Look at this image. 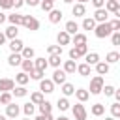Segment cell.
Masks as SVG:
<instances>
[{"mask_svg":"<svg viewBox=\"0 0 120 120\" xmlns=\"http://www.w3.org/2000/svg\"><path fill=\"white\" fill-rule=\"evenodd\" d=\"M0 8L2 9H11L13 6H11V0H0Z\"/></svg>","mask_w":120,"mask_h":120,"instance_id":"obj_48","label":"cell"},{"mask_svg":"<svg viewBox=\"0 0 120 120\" xmlns=\"http://www.w3.org/2000/svg\"><path fill=\"white\" fill-rule=\"evenodd\" d=\"M71 111H73L75 120H86V116H88V112H86V109H84V105H82V103H75Z\"/></svg>","mask_w":120,"mask_h":120,"instance_id":"obj_5","label":"cell"},{"mask_svg":"<svg viewBox=\"0 0 120 120\" xmlns=\"http://www.w3.org/2000/svg\"><path fill=\"white\" fill-rule=\"evenodd\" d=\"M79 4H86V2H90V0H77Z\"/></svg>","mask_w":120,"mask_h":120,"instance_id":"obj_57","label":"cell"},{"mask_svg":"<svg viewBox=\"0 0 120 120\" xmlns=\"http://www.w3.org/2000/svg\"><path fill=\"white\" fill-rule=\"evenodd\" d=\"M21 62H22V56H21V52H11V54H9V58H8V64H9L11 68H15V66H21Z\"/></svg>","mask_w":120,"mask_h":120,"instance_id":"obj_14","label":"cell"},{"mask_svg":"<svg viewBox=\"0 0 120 120\" xmlns=\"http://www.w3.org/2000/svg\"><path fill=\"white\" fill-rule=\"evenodd\" d=\"M66 77H68V75H66V71L56 68V69H54V73H52V79H51V81H52L54 84H64V82H66Z\"/></svg>","mask_w":120,"mask_h":120,"instance_id":"obj_7","label":"cell"},{"mask_svg":"<svg viewBox=\"0 0 120 120\" xmlns=\"http://www.w3.org/2000/svg\"><path fill=\"white\" fill-rule=\"evenodd\" d=\"M21 68H22V71L28 75V73L34 69V62H32V60H22V62H21Z\"/></svg>","mask_w":120,"mask_h":120,"instance_id":"obj_35","label":"cell"},{"mask_svg":"<svg viewBox=\"0 0 120 120\" xmlns=\"http://www.w3.org/2000/svg\"><path fill=\"white\" fill-rule=\"evenodd\" d=\"M71 13L75 15V17H84V13H86V8H84V4H73V8H71Z\"/></svg>","mask_w":120,"mask_h":120,"instance_id":"obj_15","label":"cell"},{"mask_svg":"<svg viewBox=\"0 0 120 120\" xmlns=\"http://www.w3.org/2000/svg\"><path fill=\"white\" fill-rule=\"evenodd\" d=\"M32 62H34V68H36V69H39V71H45V69L49 68L47 60H45V58H41V56H39V58H36V60H32Z\"/></svg>","mask_w":120,"mask_h":120,"instance_id":"obj_22","label":"cell"},{"mask_svg":"<svg viewBox=\"0 0 120 120\" xmlns=\"http://www.w3.org/2000/svg\"><path fill=\"white\" fill-rule=\"evenodd\" d=\"M105 11L109 13H112V15H116V19H120V4H118V0H105Z\"/></svg>","mask_w":120,"mask_h":120,"instance_id":"obj_4","label":"cell"},{"mask_svg":"<svg viewBox=\"0 0 120 120\" xmlns=\"http://www.w3.org/2000/svg\"><path fill=\"white\" fill-rule=\"evenodd\" d=\"M49 2H54V0H49Z\"/></svg>","mask_w":120,"mask_h":120,"instance_id":"obj_61","label":"cell"},{"mask_svg":"<svg viewBox=\"0 0 120 120\" xmlns=\"http://www.w3.org/2000/svg\"><path fill=\"white\" fill-rule=\"evenodd\" d=\"M111 43L112 45H120V32H112L111 34Z\"/></svg>","mask_w":120,"mask_h":120,"instance_id":"obj_47","label":"cell"},{"mask_svg":"<svg viewBox=\"0 0 120 120\" xmlns=\"http://www.w3.org/2000/svg\"><path fill=\"white\" fill-rule=\"evenodd\" d=\"M0 103L2 105H9L11 103V92H2L0 94Z\"/></svg>","mask_w":120,"mask_h":120,"instance_id":"obj_42","label":"cell"},{"mask_svg":"<svg viewBox=\"0 0 120 120\" xmlns=\"http://www.w3.org/2000/svg\"><path fill=\"white\" fill-rule=\"evenodd\" d=\"M34 111H36V105H34V103H30V101H28V103H24V105H22V112H24L26 116H32V114H34Z\"/></svg>","mask_w":120,"mask_h":120,"instance_id":"obj_38","label":"cell"},{"mask_svg":"<svg viewBox=\"0 0 120 120\" xmlns=\"http://www.w3.org/2000/svg\"><path fill=\"white\" fill-rule=\"evenodd\" d=\"M19 112H21V107H19V105H15V103L6 105V116H8V118H17Z\"/></svg>","mask_w":120,"mask_h":120,"instance_id":"obj_10","label":"cell"},{"mask_svg":"<svg viewBox=\"0 0 120 120\" xmlns=\"http://www.w3.org/2000/svg\"><path fill=\"white\" fill-rule=\"evenodd\" d=\"M105 120H114V118H112V116H107V118H105Z\"/></svg>","mask_w":120,"mask_h":120,"instance_id":"obj_59","label":"cell"},{"mask_svg":"<svg viewBox=\"0 0 120 120\" xmlns=\"http://www.w3.org/2000/svg\"><path fill=\"white\" fill-rule=\"evenodd\" d=\"M73 51H75V54L81 58V56H84V54L88 52V45H75V47H73Z\"/></svg>","mask_w":120,"mask_h":120,"instance_id":"obj_34","label":"cell"},{"mask_svg":"<svg viewBox=\"0 0 120 120\" xmlns=\"http://www.w3.org/2000/svg\"><path fill=\"white\" fill-rule=\"evenodd\" d=\"M34 54H36V51H34L32 47H22V51H21L22 60H32V58H34Z\"/></svg>","mask_w":120,"mask_h":120,"instance_id":"obj_24","label":"cell"},{"mask_svg":"<svg viewBox=\"0 0 120 120\" xmlns=\"http://www.w3.org/2000/svg\"><path fill=\"white\" fill-rule=\"evenodd\" d=\"M56 107H58L60 111H68V109H69V101H68V98H58Z\"/></svg>","mask_w":120,"mask_h":120,"instance_id":"obj_37","label":"cell"},{"mask_svg":"<svg viewBox=\"0 0 120 120\" xmlns=\"http://www.w3.org/2000/svg\"><path fill=\"white\" fill-rule=\"evenodd\" d=\"M75 71H77L79 75H82V77H88V75H90V66H88V64H79Z\"/></svg>","mask_w":120,"mask_h":120,"instance_id":"obj_32","label":"cell"},{"mask_svg":"<svg viewBox=\"0 0 120 120\" xmlns=\"http://www.w3.org/2000/svg\"><path fill=\"white\" fill-rule=\"evenodd\" d=\"M11 6H13L15 9H19V8L24 6V0H11Z\"/></svg>","mask_w":120,"mask_h":120,"instance_id":"obj_50","label":"cell"},{"mask_svg":"<svg viewBox=\"0 0 120 120\" xmlns=\"http://www.w3.org/2000/svg\"><path fill=\"white\" fill-rule=\"evenodd\" d=\"M0 120H8V116L6 114H0Z\"/></svg>","mask_w":120,"mask_h":120,"instance_id":"obj_56","label":"cell"},{"mask_svg":"<svg viewBox=\"0 0 120 120\" xmlns=\"http://www.w3.org/2000/svg\"><path fill=\"white\" fill-rule=\"evenodd\" d=\"M112 32H120V19H114V21H109Z\"/></svg>","mask_w":120,"mask_h":120,"instance_id":"obj_46","label":"cell"},{"mask_svg":"<svg viewBox=\"0 0 120 120\" xmlns=\"http://www.w3.org/2000/svg\"><path fill=\"white\" fill-rule=\"evenodd\" d=\"M62 2H64V4H71L73 0H62Z\"/></svg>","mask_w":120,"mask_h":120,"instance_id":"obj_58","label":"cell"},{"mask_svg":"<svg viewBox=\"0 0 120 120\" xmlns=\"http://www.w3.org/2000/svg\"><path fill=\"white\" fill-rule=\"evenodd\" d=\"M39 8H41L43 11H47V13H49L51 9H54V2H49V0H41V2H39Z\"/></svg>","mask_w":120,"mask_h":120,"instance_id":"obj_39","label":"cell"},{"mask_svg":"<svg viewBox=\"0 0 120 120\" xmlns=\"http://www.w3.org/2000/svg\"><path fill=\"white\" fill-rule=\"evenodd\" d=\"M120 60V52H116V51H111V52H107V56H105V62L107 64H116Z\"/></svg>","mask_w":120,"mask_h":120,"instance_id":"obj_25","label":"cell"},{"mask_svg":"<svg viewBox=\"0 0 120 120\" xmlns=\"http://www.w3.org/2000/svg\"><path fill=\"white\" fill-rule=\"evenodd\" d=\"M11 92H13V96H15V98H24V96L28 94V90H26L24 86H17V88H13Z\"/></svg>","mask_w":120,"mask_h":120,"instance_id":"obj_40","label":"cell"},{"mask_svg":"<svg viewBox=\"0 0 120 120\" xmlns=\"http://www.w3.org/2000/svg\"><path fill=\"white\" fill-rule=\"evenodd\" d=\"M62 94H64V98L73 96V94H75V86H73L71 82H64V84H62Z\"/></svg>","mask_w":120,"mask_h":120,"instance_id":"obj_29","label":"cell"},{"mask_svg":"<svg viewBox=\"0 0 120 120\" xmlns=\"http://www.w3.org/2000/svg\"><path fill=\"white\" fill-rule=\"evenodd\" d=\"M4 36H6V39H15V38L19 36V26H13V24H9V26L4 30Z\"/></svg>","mask_w":120,"mask_h":120,"instance_id":"obj_13","label":"cell"},{"mask_svg":"<svg viewBox=\"0 0 120 120\" xmlns=\"http://www.w3.org/2000/svg\"><path fill=\"white\" fill-rule=\"evenodd\" d=\"M94 34H96V38H99V39L109 38V36L112 34V28H111L109 21H107V22H98V24H96V28H94Z\"/></svg>","mask_w":120,"mask_h":120,"instance_id":"obj_1","label":"cell"},{"mask_svg":"<svg viewBox=\"0 0 120 120\" xmlns=\"http://www.w3.org/2000/svg\"><path fill=\"white\" fill-rule=\"evenodd\" d=\"M82 28H84V30H94V28H96V21H94L92 17H84V21H82Z\"/></svg>","mask_w":120,"mask_h":120,"instance_id":"obj_33","label":"cell"},{"mask_svg":"<svg viewBox=\"0 0 120 120\" xmlns=\"http://www.w3.org/2000/svg\"><path fill=\"white\" fill-rule=\"evenodd\" d=\"M43 101V94L41 92H34L32 96H30V103H34V105H39Z\"/></svg>","mask_w":120,"mask_h":120,"instance_id":"obj_41","label":"cell"},{"mask_svg":"<svg viewBox=\"0 0 120 120\" xmlns=\"http://www.w3.org/2000/svg\"><path fill=\"white\" fill-rule=\"evenodd\" d=\"M56 41H58V45H60V47H62V45H69V43H71V36H69L68 32L60 30V32H58V36H56Z\"/></svg>","mask_w":120,"mask_h":120,"instance_id":"obj_11","label":"cell"},{"mask_svg":"<svg viewBox=\"0 0 120 120\" xmlns=\"http://www.w3.org/2000/svg\"><path fill=\"white\" fill-rule=\"evenodd\" d=\"M84 58H86V62H84V64H88L90 68H92V66H96V64L99 62V54H98V52H86V54H84Z\"/></svg>","mask_w":120,"mask_h":120,"instance_id":"obj_18","label":"cell"},{"mask_svg":"<svg viewBox=\"0 0 120 120\" xmlns=\"http://www.w3.org/2000/svg\"><path fill=\"white\" fill-rule=\"evenodd\" d=\"M39 92L41 94H52L54 92V82L51 79H41L39 81Z\"/></svg>","mask_w":120,"mask_h":120,"instance_id":"obj_6","label":"cell"},{"mask_svg":"<svg viewBox=\"0 0 120 120\" xmlns=\"http://www.w3.org/2000/svg\"><path fill=\"white\" fill-rule=\"evenodd\" d=\"M75 98L79 99V103H84V101L90 98V94H88L86 88H77V90H75Z\"/></svg>","mask_w":120,"mask_h":120,"instance_id":"obj_19","label":"cell"},{"mask_svg":"<svg viewBox=\"0 0 120 120\" xmlns=\"http://www.w3.org/2000/svg\"><path fill=\"white\" fill-rule=\"evenodd\" d=\"M96 71H98V75H101V77H103V75H107V73H109V64L99 60V62L96 64Z\"/></svg>","mask_w":120,"mask_h":120,"instance_id":"obj_23","label":"cell"},{"mask_svg":"<svg viewBox=\"0 0 120 120\" xmlns=\"http://www.w3.org/2000/svg\"><path fill=\"white\" fill-rule=\"evenodd\" d=\"M24 120H30V116H26V118H24Z\"/></svg>","mask_w":120,"mask_h":120,"instance_id":"obj_60","label":"cell"},{"mask_svg":"<svg viewBox=\"0 0 120 120\" xmlns=\"http://www.w3.org/2000/svg\"><path fill=\"white\" fill-rule=\"evenodd\" d=\"M22 47H24L22 39H19V38L9 39V51H11V52H21V51H22Z\"/></svg>","mask_w":120,"mask_h":120,"instance_id":"obj_12","label":"cell"},{"mask_svg":"<svg viewBox=\"0 0 120 120\" xmlns=\"http://www.w3.org/2000/svg\"><path fill=\"white\" fill-rule=\"evenodd\" d=\"M75 69H77V64H75V60H66V62H64V71H66V75H69V73H75Z\"/></svg>","mask_w":120,"mask_h":120,"instance_id":"obj_27","label":"cell"},{"mask_svg":"<svg viewBox=\"0 0 120 120\" xmlns=\"http://www.w3.org/2000/svg\"><path fill=\"white\" fill-rule=\"evenodd\" d=\"M103 77L101 75H96V77H92V81H90V92L88 94H94V96H98V94H101V88H103Z\"/></svg>","mask_w":120,"mask_h":120,"instance_id":"obj_3","label":"cell"},{"mask_svg":"<svg viewBox=\"0 0 120 120\" xmlns=\"http://www.w3.org/2000/svg\"><path fill=\"white\" fill-rule=\"evenodd\" d=\"M90 2H92V6H94L96 9H99V8L105 6V0H90Z\"/></svg>","mask_w":120,"mask_h":120,"instance_id":"obj_49","label":"cell"},{"mask_svg":"<svg viewBox=\"0 0 120 120\" xmlns=\"http://www.w3.org/2000/svg\"><path fill=\"white\" fill-rule=\"evenodd\" d=\"M38 107H39V114H51V111H52V105H51L49 101H45V99H43Z\"/></svg>","mask_w":120,"mask_h":120,"instance_id":"obj_30","label":"cell"},{"mask_svg":"<svg viewBox=\"0 0 120 120\" xmlns=\"http://www.w3.org/2000/svg\"><path fill=\"white\" fill-rule=\"evenodd\" d=\"M71 41H73V45H86V34L77 32V34H73Z\"/></svg>","mask_w":120,"mask_h":120,"instance_id":"obj_21","label":"cell"},{"mask_svg":"<svg viewBox=\"0 0 120 120\" xmlns=\"http://www.w3.org/2000/svg\"><path fill=\"white\" fill-rule=\"evenodd\" d=\"M22 26L30 32H36V30H39V21L34 15H22Z\"/></svg>","mask_w":120,"mask_h":120,"instance_id":"obj_2","label":"cell"},{"mask_svg":"<svg viewBox=\"0 0 120 120\" xmlns=\"http://www.w3.org/2000/svg\"><path fill=\"white\" fill-rule=\"evenodd\" d=\"M114 90H116V88H114L112 84H103V88H101V92H105V96H112Z\"/></svg>","mask_w":120,"mask_h":120,"instance_id":"obj_45","label":"cell"},{"mask_svg":"<svg viewBox=\"0 0 120 120\" xmlns=\"http://www.w3.org/2000/svg\"><path fill=\"white\" fill-rule=\"evenodd\" d=\"M43 75H45V71H39V69H36V68L28 73V77H30V79H34V81H41V79H43Z\"/></svg>","mask_w":120,"mask_h":120,"instance_id":"obj_36","label":"cell"},{"mask_svg":"<svg viewBox=\"0 0 120 120\" xmlns=\"http://www.w3.org/2000/svg\"><path fill=\"white\" fill-rule=\"evenodd\" d=\"M6 19H8V15L0 11V24H4V22H6Z\"/></svg>","mask_w":120,"mask_h":120,"instance_id":"obj_53","label":"cell"},{"mask_svg":"<svg viewBox=\"0 0 120 120\" xmlns=\"http://www.w3.org/2000/svg\"><path fill=\"white\" fill-rule=\"evenodd\" d=\"M62 54H49V60H47V64L49 66H52V68H58L60 64H62V58H60Z\"/></svg>","mask_w":120,"mask_h":120,"instance_id":"obj_26","label":"cell"},{"mask_svg":"<svg viewBox=\"0 0 120 120\" xmlns=\"http://www.w3.org/2000/svg\"><path fill=\"white\" fill-rule=\"evenodd\" d=\"M28 81H30V77H28L24 71H21V73H17V75H15V82H17L19 86H24Z\"/></svg>","mask_w":120,"mask_h":120,"instance_id":"obj_28","label":"cell"},{"mask_svg":"<svg viewBox=\"0 0 120 120\" xmlns=\"http://www.w3.org/2000/svg\"><path fill=\"white\" fill-rule=\"evenodd\" d=\"M13 88H15V81L13 79H8V77L0 79V92H11Z\"/></svg>","mask_w":120,"mask_h":120,"instance_id":"obj_8","label":"cell"},{"mask_svg":"<svg viewBox=\"0 0 120 120\" xmlns=\"http://www.w3.org/2000/svg\"><path fill=\"white\" fill-rule=\"evenodd\" d=\"M36 120H54V118H52V114H39V116H36Z\"/></svg>","mask_w":120,"mask_h":120,"instance_id":"obj_52","label":"cell"},{"mask_svg":"<svg viewBox=\"0 0 120 120\" xmlns=\"http://www.w3.org/2000/svg\"><path fill=\"white\" fill-rule=\"evenodd\" d=\"M90 112H92L94 116H101V114L105 112V105H103V103H94L92 109H90Z\"/></svg>","mask_w":120,"mask_h":120,"instance_id":"obj_31","label":"cell"},{"mask_svg":"<svg viewBox=\"0 0 120 120\" xmlns=\"http://www.w3.org/2000/svg\"><path fill=\"white\" fill-rule=\"evenodd\" d=\"M6 43V36H4V32H0V45H4Z\"/></svg>","mask_w":120,"mask_h":120,"instance_id":"obj_54","label":"cell"},{"mask_svg":"<svg viewBox=\"0 0 120 120\" xmlns=\"http://www.w3.org/2000/svg\"><path fill=\"white\" fill-rule=\"evenodd\" d=\"M64 32H68L69 36H73V34H77V32H79V24H77L75 21H68V22H66V26H64Z\"/></svg>","mask_w":120,"mask_h":120,"instance_id":"obj_17","label":"cell"},{"mask_svg":"<svg viewBox=\"0 0 120 120\" xmlns=\"http://www.w3.org/2000/svg\"><path fill=\"white\" fill-rule=\"evenodd\" d=\"M6 21H9V24H13V26H22V15H19V13L8 15Z\"/></svg>","mask_w":120,"mask_h":120,"instance_id":"obj_20","label":"cell"},{"mask_svg":"<svg viewBox=\"0 0 120 120\" xmlns=\"http://www.w3.org/2000/svg\"><path fill=\"white\" fill-rule=\"evenodd\" d=\"M62 15H64V13H62L60 9H51V11H49V21H51L52 24H56V22L62 21Z\"/></svg>","mask_w":120,"mask_h":120,"instance_id":"obj_16","label":"cell"},{"mask_svg":"<svg viewBox=\"0 0 120 120\" xmlns=\"http://www.w3.org/2000/svg\"><path fill=\"white\" fill-rule=\"evenodd\" d=\"M92 19L96 21V24H98V22H107L109 13L105 11V8H99V9H96V13H94V17H92Z\"/></svg>","mask_w":120,"mask_h":120,"instance_id":"obj_9","label":"cell"},{"mask_svg":"<svg viewBox=\"0 0 120 120\" xmlns=\"http://www.w3.org/2000/svg\"><path fill=\"white\" fill-rule=\"evenodd\" d=\"M47 52L49 54H62V47L60 45H47Z\"/></svg>","mask_w":120,"mask_h":120,"instance_id":"obj_43","label":"cell"},{"mask_svg":"<svg viewBox=\"0 0 120 120\" xmlns=\"http://www.w3.org/2000/svg\"><path fill=\"white\" fill-rule=\"evenodd\" d=\"M111 116H112V118H118V116H120V103H118V101L111 105Z\"/></svg>","mask_w":120,"mask_h":120,"instance_id":"obj_44","label":"cell"},{"mask_svg":"<svg viewBox=\"0 0 120 120\" xmlns=\"http://www.w3.org/2000/svg\"><path fill=\"white\" fill-rule=\"evenodd\" d=\"M39 2H41V0H24V4H28L30 8H36V6H39Z\"/></svg>","mask_w":120,"mask_h":120,"instance_id":"obj_51","label":"cell"},{"mask_svg":"<svg viewBox=\"0 0 120 120\" xmlns=\"http://www.w3.org/2000/svg\"><path fill=\"white\" fill-rule=\"evenodd\" d=\"M56 120H69V118H68V116H58Z\"/></svg>","mask_w":120,"mask_h":120,"instance_id":"obj_55","label":"cell"}]
</instances>
